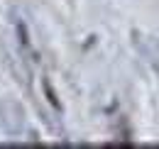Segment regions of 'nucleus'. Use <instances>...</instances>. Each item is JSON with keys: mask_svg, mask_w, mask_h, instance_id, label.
Listing matches in <instances>:
<instances>
[{"mask_svg": "<svg viewBox=\"0 0 159 149\" xmlns=\"http://www.w3.org/2000/svg\"><path fill=\"white\" fill-rule=\"evenodd\" d=\"M17 34H20L22 47H27V44H30V39H27V29H25V25H22V22H17Z\"/></svg>", "mask_w": 159, "mask_h": 149, "instance_id": "nucleus-1", "label": "nucleus"}, {"mask_svg": "<svg viewBox=\"0 0 159 149\" xmlns=\"http://www.w3.org/2000/svg\"><path fill=\"white\" fill-rule=\"evenodd\" d=\"M44 91H47V95H49V103L57 108V110H61V105H59V100H57V95L52 93V88H49V83H44Z\"/></svg>", "mask_w": 159, "mask_h": 149, "instance_id": "nucleus-2", "label": "nucleus"}]
</instances>
